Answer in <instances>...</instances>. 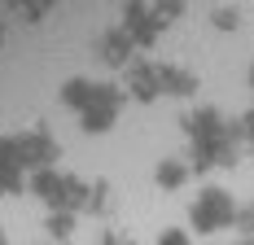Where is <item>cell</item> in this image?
Returning <instances> with one entry per match:
<instances>
[{"instance_id": "obj_1", "label": "cell", "mask_w": 254, "mask_h": 245, "mask_svg": "<svg viewBox=\"0 0 254 245\" xmlns=\"http://www.w3.org/2000/svg\"><path fill=\"white\" fill-rule=\"evenodd\" d=\"M0 245H254V0H0Z\"/></svg>"}]
</instances>
